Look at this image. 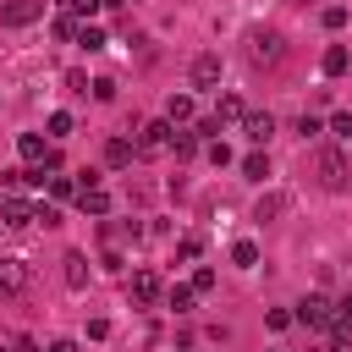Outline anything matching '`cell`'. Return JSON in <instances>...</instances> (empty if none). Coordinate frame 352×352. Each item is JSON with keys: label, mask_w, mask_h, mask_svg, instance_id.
Returning a JSON list of instances; mask_svg holds the SVG:
<instances>
[{"label": "cell", "mask_w": 352, "mask_h": 352, "mask_svg": "<svg viewBox=\"0 0 352 352\" xmlns=\"http://www.w3.org/2000/svg\"><path fill=\"white\" fill-rule=\"evenodd\" d=\"M275 214H286V192H270V198H258V220H275Z\"/></svg>", "instance_id": "obj_22"}, {"label": "cell", "mask_w": 352, "mask_h": 352, "mask_svg": "<svg viewBox=\"0 0 352 352\" xmlns=\"http://www.w3.org/2000/svg\"><path fill=\"white\" fill-rule=\"evenodd\" d=\"M319 66H324V77H341V72H346V44H330Z\"/></svg>", "instance_id": "obj_18"}, {"label": "cell", "mask_w": 352, "mask_h": 352, "mask_svg": "<svg viewBox=\"0 0 352 352\" xmlns=\"http://www.w3.org/2000/svg\"><path fill=\"white\" fill-rule=\"evenodd\" d=\"M16 148H22V160H38V165H44V154H50L38 132H22V138H16Z\"/></svg>", "instance_id": "obj_19"}, {"label": "cell", "mask_w": 352, "mask_h": 352, "mask_svg": "<svg viewBox=\"0 0 352 352\" xmlns=\"http://www.w3.org/2000/svg\"><path fill=\"white\" fill-rule=\"evenodd\" d=\"M330 132H336V138H352V110H336V116H330Z\"/></svg>", "instance_id": "obj_27"}, {"label": "cell", "mask_w": 352, "mask_h": 352, "mask_svg": "<svg viewBox=\"0 0 352 352\" xmlns=\"http://www.w3.org/2000/svg\"><path fill=\"white\" fill-rule=\"evenodd\" d=\"M94 99H116V82L110 77H94Z\"/></svg>", "instance_id": "obj_35"}, {"label": "cell", "mask_w": 352, "mask_h": 352, "mask_svg": "<svg viewBox=\"0 0 352 352\" xmlns=\"http://www.w3.org/2000/svg\"><path fill=\"white\" fill-rule=\"evenodd\" d=\"M192 297H198L192 286H170V292H165V302H170L176 314H192Z\"/></svg>", "instance_id": "obj_20"}, {"label": "cell", "mask_w": 352, "mask_h": 352, "mask_svg": "<svg viewBox=\"0 0 352 352\" xmlns=\"http://www.w3.org/2000/svg\"><path fill=\"white\" fill-rule=\"evenodd\" d=\"M187 77H192V88H220V55H192V66H187Z\"/></svg>", "instance_id": "obj_7"}, {"label": "cell", "mask_w": 352, "mask_h": 352, "mask_svg": "<svg viewBox=\"0 0 352 352\" xmlns=\"http://www.w3.org/2000/svg\"><path fill=\"white\" fill-rule=\"evenodd\" d=\"M28 286H33V264L16 258V253H6L0 258V297H22Z\"/></svg>", "instance_id": "obj_2"}, {"label": "cell", "mask_w": 352, "mask_h": 352, "mask_svg": "<svg viewBox=\"0 0 352 352\" xmlns=\"http://www.w3.org/2000/svg\"><path fill=\"white\" fill-rule=\"evenodd\" d=\"M44 16V0H0V28H28Z\"/></svg>", "instance_id": "obj_6"}, {"label": "cell", "mask_w": 352, "mask_h": 352, "mask_svg": "<svg viewBox=\"0 0 352 352\" xmlns=\"http://www.w3.org/2000/svg\"><path fill=\"white\" fill-rule=\"evenodd\" d=\"M231 264L253 270V264H258V248H253V242H236V248H231Z\"/></svg>", "instance_id": "obj_24"}, {"label": "cell", "mask_w": 352, "mask_h": 352, "mask_svg": "<svg viewBox=\"0 0 352 352\" xmlns=\"http://www.w3.org/2000/svg\"><path fill=\"white\" fill-rule=\"evenodd\" d=\"M187 286H192V292H214V270H209V264H204V270H198V275H192V280H187Z\"/></svg>", "instance_id": "obj_31"}, {"label": "cell", "mask_w": 352, "mask_h": 352, "mask_svg": "<svg viewBox=\"0 0 352 352\" xmlns=\"http://www.w3.org/2000/svg\"><path fill=\"white\" fill-rule=\"evenodd\" d=\"M11 346H16V352H38V346H33V341H28V336H16V341H11Z\"/></svg>", "instance_id": "obj_38"}, {"label": "cell", "mask_w": 352, "mask_h": 352, "mask_svg": "<svg viewBox=\"0 0 352 352\" xmlns=\"http://www.w3.org/2000/svg\"><path fill=\"white\" fill-rule=\"evenodd\" d=\"M99 6H104V0H66V11H72L77 22H82V16H99Z\"/></svg>", "instance_id": "obj_26"}, {"label": "cell", "mask_w": 352, "mask_h": 352, "mask_svg": "<svg viewBox=\"0 0 352 352\" xmlns=\"http://www.w3.org/2000/svg\"><path fill=\"white\" fill-rule=\"evenodd\" d=\"M33 220H38L33 204H22V198H6V204H0V226H6V231H28Z\"/></svg>", "instance_id": "obj_8"}, {"label": "cell", "mask_w": 352, "mask_h": 352, "mask_svg": "<svg viewBox=\"0 0 352 352\" xmlns=\"http://www.w3.org/2000/svg\"><path fill=\"white\" fill-rule=\"evenodd\" d=\"M126 297H132V302H160V275H154V270H132Z\"/></svg>", "instance_id": "obj_9"}, {"label": "cell", "mask_w": 352, "mask_h": 352, "mask_svg": "<svg viewBox=\"0 0 352 352\" xmlns=\"http://www.w3.org/2000/svg\"><path fill=\"white\" fill-rule=\"evenodd\" d=\"M324 28H330V33L346 28V6H324Z\"/></svg>", "instance_id": "obj_28"}, {"label": "cell", "mask_w": 352, "mask_h": 352, "mask_svg": "<svg viewBox=\"0 0 352 352\" xmlns=\"http://www.w3.org/2000/svg\"><path fill=\"white\" fill-rule=\"evenodd\" d=\"M286 324H297L292 308H270V330H286Z\"/></svg>", "instance_id": "obj_33"}, {"label": "cell", "mask_w": 352, "mask_h": 352, "mask_svg": "<svg viewBox=\"0 0 352 352\" xmlns=\"http://www.w3.org/2000/svg\"><path fill=\"white\" fill-rule=\"evenodd\" d=\"M33 214H38V226H60V209L55 204H33Z\"/></svg>", "instance_id": "obj_29"}, {"label": "cell", "mask_w": 352, "mask_h": 352, "mask_svg": "<svg viewBox=\"0 0 352 352\" xmlns=\"http://www.w3.org/2000/svg\"><path fill=\"white\" fill-rule=\"evenodd\" d=\"M44 126H50V138H72V116H66V110H55Z\"/></svg>", "instance_id": "obj_25"}, {"label": "cell", "mask_w": 352, "mask_h": 352, "mask_svg": "<svg viewBox=\"0 0 352 352\" xmlns=\"http://www.w3.org/2000/svg\"><path fill=\"white\" fill-rule=\"evenodd\" d=\"M44 352H77V341H66V336H60V341H50Z\"/></svg>", "instance_id": "obj_37"}, {"label": "cell", "mask_w": 352, "mask_h": 352, "mask_svg": "<svg viewBox=\"0 0 352 352\" xmlns=\"http://www.w3.org/2000/svg\"><path fill=\"white\" fill-rule=\"evenodd\" d=\"M77 44H82V50H104V28H94V22H82V33H77Z\"/></svg>", "instance_id": "obj_23"}, {"label": "cell", "mask_w": 352, "mask_h": 352, "mask_svg": "<svg viewBox=\"0 0 352 352\" xmlns=\"http://www.w3.org/2000/svg\"><path fill=\"white\" fill-rule=\"evenodd\" d=\"M198 143H204V138H198V132H187V126H182V132H176V143H170V148H176V160H187V154H198Z\"/></svg>", "instance_id": "obj_21"}, {"label": "cell", "mask_w": 352, "mask_h": 352, "mask_svg": "<svg viewBox=\"0 0 352 352\" xmlns=\"http://www.w3.org/2000/svg\"><path fill=\"white\" fill-rule=\"evenodd\" d=\"M209 160H214V165H231V148H226V143L214 138V143H209Z\"/></svg>", "instance_id": "obj_36"}, {"label": "cell", "mask_w": 352, "mask_h": 352, "mask_svg": "<svg viewBox=\"0 0 352 352\" xmlns=\"http://www.w3.org/2000/svg\"><path fill=\"white\" fill-rule=\"evenodd\" d=\"M292 319H297V324H314V330H319V324H330V319H336V302H330L324 292H308V297H302V302L292 308Z\"/></svg>", "instance_id": "obj_5"}, {"label": "cell", "mask_w": 352, "mask_h": 352, "mask_svg": "<svg viewBox=\"0 0 352 352\" xmlns=\"http://www.w3.org/2000/svg\"><path fill=\"white\" fill-rule=\"evenodd\" d=\"M198 253H204L198 236H182V242H176V258H198Z\"/></svg>", "instance_id": "obj_30"}, {"label": "cell", "mask_w": 352, "mask_h": 352, "mask_svg": "<svg viewBox=\"0 0 352 352\" xmlns=\"http://www.w3.org/2000/svg\"><path fill=\"white\" fill-rule=\"evenodd\" d=\"M66 88H72V94H88V88H94V82H88V77H82V72H66Z\"/></svg>", "instance_id": "obj_34"}, {"label": "cell", "mask_w": 352, "mask_h": 352, "mask_svg": "<svg viewBox=\"0 0 352 352\" xmlns=\"http://www.w3.org/2000/svg\"><path fill=\"white\" fill-rule=\"evenodd\" d=\"M192 132H198V138H209V143H214V138H220V121H214V116H204V121H198V126H192Z\"/></svg>", "instance_id": "obj_32"}, {"label": "cell", "mask_w": 352, "mask_h": 352, "mask_svg": "<svg viewBox=\"0 0 352 352\" xmlns=\"http://www.w3.org/2000/svg\"><path fill=\"white\" fill-rule=\"evenodd\" d=\"M330 330H336V341H352V297H341V302H336V319H330Z\"/></svg>", "instance_id": "obj_16"}, {"label": "cell", "mask_w": 352, "mask_h": 352, "mask_svg": "<svg viewBox=\"0 0 352 352\" xmlns=\"http://www.w3.org/2000/svg\"><path fill=\"white\" fill-rule=\"evenodd\" d=\"M214 121H220V126H226V121H248L242 99H236V94H220V104H214Z\"/></svg>", "instance_id": "obj_15"}, {"label": "cell", "mask_w": 352, "mask_h": 352, "mask_svg": "<svg viewBox=\"0 0 352 352\" xmlns=\"http://www.w3.org/2000/svg\"><path fill=\"white\" fill-rule=\"evenodd\" d=\"M165 121H170V126H187V121H192V99H187V94H170V104H165Z\"/></svg>", "instance_id": "obj_14"}, {"label": "cell", "mask_w": 352, "mask_h": 352, "mask_svg": "<svg viewBox=\"0 0 352 352\" xmlns=\"http://www.w3.org/2000/svg\"><path fill=\"white\" fill-rule=\"evenodd\" d=\"M104 6H138V0H104Z\"/></svg>", "instance_id": "obj_39"}, {"label": "cell", "mask_w": 352, "mask_h": 352, "mask_svg": "<svg viewBox=\"0 0 352 352\" xmlns=\"http://www.w3.org/2000/svg\"><path fill=\"white\" fill-rule=\"evenodd\" d=\"M60 264H66V270H60V275H66V286H72V292H82V286H88V258H82V253H66Z\"/></svg>", "instance_id": "obj_12"}, {"label": "cell", "mask_w": 352, "mask_h": 352, "mask_svg": "<svg viewBox=\"0 0 352 352\" xmlns=\"http://www.w3.org/2000/svg\"><path fill=\"white\" fill-rule=\"evenodd\" d=\"M248 60L264 66V72H275L286 60V33L280 28H248Z\"/></svg>", "instance_id": "obj_1"}, {"label": "cell", "mask_w": 352, "mask_h": 352, "mask_svg": "<svg viewBox=\"0 0 352 352\" xmlns=\"http://www.w3.org/2000/svg\"><path fill=\"white\" fill-rule=\"evenodd\" d=\"M132 154H138V143H126V138H110V143H104V165H110V170H126Z\"/></svg>", "instance_id": "obj_10"}, {"label": "cell", "mask_w": 352, "mask_h": 352, "mask_svg": "<svg viewBox=\"0 0 352 352\" xmlns=\"http://www.w3.org/2000/svg\"><path fill=\"white\" fill-rule=\"evenodd\" d=\"M77 209L99 220V214H110V192H104V187H82V192H77Z\"/></svg>", "instance_id": "obj_11"}, {"label": "cell", "mask_w": 352, "mask_h": 352, "mask_svg": "<svg viewBox=\"0 0 352 352\" xmlns=\"http://www.w3.org/2000/svg\"><path fill=\"white\" fill-rule=\"evenodd\" d=\"M242 132H248V138H253V143H270V132H275V116H270V110H264V116H258V110H253V116H248V121H242Z\"/></svg>", "instance_id": "obj_13"}, {"label": "cell", "mask_w": 352, "mask_h": 352, "mask_svg": "<svg viewBox=\"0 0 352 352\" xmlns=\"http://www.w3.org/2000/svg\"><path fill=\"white\" fill-rule=\"evenodd\" d=\"M242 176H248V182H264V176H270V154H258V148L242 154Z\"/></svg>", "instance_id": "obj_17"}, {"label": "cell", "mask_w": 352, "mask_h": 352, "mask_svg": "<svg viewBox=\"0 0 352 352\" xmlns=\"http://www.w3.org/2000/svg\"><path fill=\"white\" fill-rule=\"evenodd\" d=\"M170 143H176V126H170V121H143V126H138V154H143V160L165 154Z\"/></svg>", "instance_id": "obj_3"}, {"label": "cell", "mask_w": 352, "mask_h": 352, "mask_svg": "<svg viewBox=\"0 0 352 352\" xmlns=\"http://www.w3.org/2000/svg\"><path fill=\"white\" fill-rule=\"evenodd\" d=\"M314 176H319V187H346V154L341 148H319L314 154Z\"/></svg>", "instance_id": "obj_4"}]
</instances>
